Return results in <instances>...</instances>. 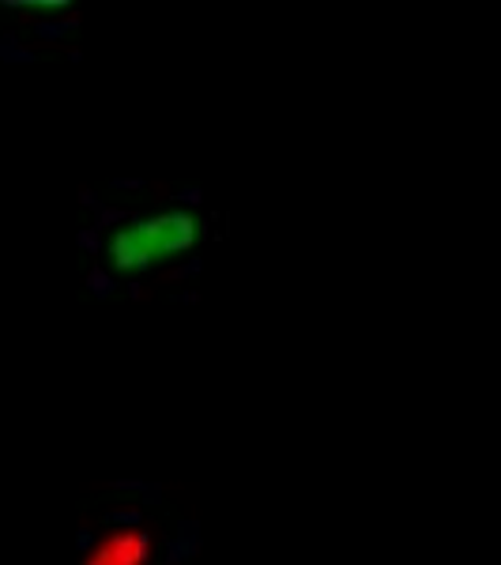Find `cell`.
I'll list each match as a JSON object with an SVG mask.
<instances>
[{"instance_id": "6da1fadb", "label": "cell", "mask_w": 501, "mask_h": 565, "mask_svg": "<svg viewBox=\"0 0 501 565\" xmlns=\"http://www.w3.org/2000/svg\"><path fill=\"white\" fill-rule=\"evenodd\" d=\"M196 218L181 207H167L154 215H136L121 223L106 242V257L117 271H148L154 264L193 249Z\"/></svg>"}, {"instance_id": "7a4b0ae2", "label": "cell", "mask_w": 501, "mask_h": 565, "mask_svg": "<svg viewBox=\"0 0 501 565\" xmlns=\"http://www.w3.org/2000/svg\"><path fill=\"white\" fill-rule=\"evenodd\" d=\"M143 551H148V540L140 532H114L109 540H103L90 551V558H84V565H140Z\"/></svg>"}]
</instances>
